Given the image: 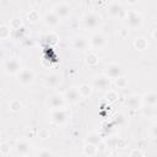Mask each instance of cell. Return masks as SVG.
<instances>
[{
	"label": "cell",
	"instance_id": "3",
	"mask_svg": "<svg viewBox=\"0 0 157 157\" xmlns=\"http://www.w3.org/2000/svg\"><path fill=\"white\" fill-rule=\"evenodd\" d=\"M2 70L7 75H17L22 70L21 63L16 58H9V59L4 60V63H2Z\"/></svg>",
	"mask_w": 157,
	"mask_h": 157
},
{
	"label": "cell",
	"instance_id": "6",
	"mask_svg": "<svg viewBox=\"0 0 157 157\" xmlns=\"http://www.w3.org/2000/svg\"><path fill=\"white\" fill-rule=\"evenodd\" d=\"M124 104H125L129 109H140V108L144 105L142 96H141V94H137V93H131V94H129V96L125 98Z\"/></svg>",
	"mask_w": 157,
	"mask_h": 157
},
{
	"label": "cell",
	"instance_id": "9",
	"mask_svg": "<svg viewBox=\"0 0 157 157\" xmlns=\"http://www.w3.org/2000/svg\"><path fill=\"white\" fill-rule=\"evenodd\" d=\"M70 115V112L65 108H60V109H54L52 110V114H50V118H52V121L54 124H63L67 120Z\"/></svg>",
	"mask_w": 157,
	"mask_h": 157
},
{
	"label": "cell",
	"instance_id": "39",
	"mask_svg": "<svg viewBox=\"0 0 157 157\" xmlns=\"http://www.w3.org/2000/svg\"><path fill=\"white\" fill-rule=\"evenodd\" d=\"M152 37H153V39L157 40V28H155V29L152 31Z\"/></svg>",
	"mask_w": 157,
	"mask_h": 157
},
{
	"label": "cell",
	"instance_id": "13",
	"mask_svg": "<svg viewBox=\"0 0 157 157\" xmlns=\"http://www.w3.org/2000/svg\"><path fill=\"white\" fill-rule=\"evenodd\" d=\"M72 47H74V49H76V50L85 52V50H87L88 47H90V39H87V38L83 37V36H75L74 39H72Z\"/></svg>",
	"mask_w": 157,
	"mask_h": 157
},
{
	"label": "cell",
	"instance_id": "8",
	"mask_svg": "<svg viewBox=\"0 0 157 157\" xmlns=\"http://www.w3.org/2000/svg\"><path fill=\"white\" fill-rule=\"evenodd\" d=\"M65 102L66 101L64 98V94H61V93H53L48 97V105L50 107L52 110L64 108Z\"/></svg>",
	"mask_w": 157,
	"mask_h": 157
},
{
	"label": "cell",
	"instance_id": "16",
	"mask_svg": "<svg viewBox=\"0 0 157 157\" xmlns=\"http://www.w3.org/2000/svg\"><path fill=\"white\" fill-rule=\"evenodd\" d=\"M15 147H16V152L20 156H22V157L27 156L31 152V144L27 140H18L16 142V146Z\"/></svg>",
	"mask_w": 157,
	"mask_h": 157
},
{
	"label": "cell",
	"instance_id": "19",
	"mask_svg": "<svg viewBox=\"0 0 157 157\" xmlns=\"http://www.w3.org/2000/svg\"><path fill=\"white\" fill-rule=\"evenodd\" d=\"M59 82H60V76L58 74L52 72V74H48L44 77V85L47 87H55V86L59 85Z\"/></svg>",
	"mask_w": 157,
	"mask_h": 157
},
{
	"label": "cell",
	"instance_id": "2",
	"mask_svg": "<svg viewBox=\"0 0 157 157\" xmlns=\"http://www.w3.org/2000/svg\"><path fill=\"white\" fill-rule=\"evenodd\" d=\"M125 18H126L129 28H132V29L140 28L142 26V23H144V18H142L141 13L137 12L136 10H126Z\"/></svg>",
	"mask_w": 157,
	"mask_h": 157
},
{
	"label": "cell",
	"instance_id": "28",
	"mask_svg": "<svg viewBox=\"0 0 157 157\" xmlns=\"http://www.w3.org/2000/svg\"><path fill=\"white\" fill-rule=\"evenodd\" d=\"M104 97H105V101H107L108 103H113V102H115V101L118 99L119 96H118V92H117L115 90H112V88H110V90H108V91L105 92V96H104Z\"/></svg>",
	"mask_w": 157,
	"mask_h": 157
},
{
	"label": "cell",
	"instance_id": "15",
	"mask_svg": "<svg viewBox=\"0 0 157 157\" xmlns=\"http://www.w3.org/2000/svg\"><path fill=\"white\" fill-rule=\"evenodd\" d=\"M60 17L52 10V11H47L45 13H44V17H43V21H44V23L47 25V26H49V27H56L59 23H60Z\"/></svg>",
	"mask_w": 157,
	"mask_h": 157
},
{
	"label": "cell",
	"instance_id": "23",
	"mask_svg": "<svg viewBox=\"0 0 157 157\" xmlns=\"http://www.w3.org/2000/svg\"><path fill=\"white\" fill-rule=\"evenodd\" d=\"M44 39H45V42H47L49 45H54V44L58 43V40H59V36H58L56 32H54V31H49V32L45 34Z\"/></svg>",
	"mask_w": 157,
	"mask_h": 157
},
{
	"label": "cell",
	"instance_id": "31",
	"mask_svg": "<svg viewBox=\"0 0 157 157\" xmlns=\"http://www.w3.org/2000/svg\"><path fill=\"white\" fill-rule=\"evenodd\" d=\"M114 81H115V85H117L118 88H124V87H126V85H128V80H126L124 76H121V77H119V78H117V80H114Z\"/></svg>",
	"mask_w": 157,
	"mask_h": 157
},
{
	"label": "cell",
	"instance_id": "18",
	"mask_svg": "<svg viewBox=\"0 0 157 157\" xmlns=\"http://www.w3.org/2000/svg\"><path fill=\"white\" fill-rule=\"evenodd\" d=\"M142 102L145 105L156 107L157 105V92H146L142 94Z\"/></svg>",
	"mask_w": 157,
	"mask_h": 157
},
{
	"label": "cell",
	"instance_id": "35",
	"mask_svg": "<svg viewBox=\"0 0 157 157\" xmlns=\"http://www.w3.org/2000/svg\"><path fill=\"white\" fill-rule=\"evenodd\" d=\"M38 136L40 137V139H48L49 136H50V132H49V130L48 129H39V131H38Z\"/></svg>",
	"mask_w": 157,
	"mask_h": 157
},
{
	"label": "cell",
	"instance_id": "10",
	"mask_svg": "<svg viewBox=\"0 0 157 157\" xmlns=\"http://www.w3.org/2000/svg\"><path fill=\"white\" fill-rule=\"evenodd\" d=\"M16 77H17V81L20 83H22V85H29L34 80V72L31 69L22 67V70L16 75Z\"/></svg>",
	"mask_w": 157,
	"mask_h": 157
},
{
	"label": "cell",
	"instance_id": "26",
	"mask_svg": "<svg viewBox=\"0 0 157 157\" xmlns=\"http://www.w3.org/2000/svg\"><path fill=\"white\" fill-rule=\"evenodd\" d=\"M98 60H99V58H98V55H97L96 53H88V54L86 55V64H87L88 66H94V65H97V64H98Z\"/></svg>",
	"mask_w": 157,
	"mask_h": 157
},
{
	"label": "cell",
	"instance_id": "21",
	"mask_svg": "<svg viewBox=\"0 0 157 157\" xmlns=\"http://www.w3.org/2000/svg\"><path fill=\"white\" fill-rule=\"evenodd\" d=\"M11 34H12V28L10 27V25H6V23L0 25V39L5 40L10 38Z\"/></svg>",
	"mask_w": 157,
	"mask_h": 157
},
{
	"label": "cell",
	"instance_id": "25",
	"mask_svg": "<svg viewBox=\"0 0 157 157\" xmlns=\"http://www.w3.org/2000/svg\"><path fill=\"white\" fill-rule=\"evenodd\" d=\"M39 18H40V15H39V12H38L37 10L32 9V10H29V11L27 12V20H28L31 23H36V22H38Z\"/></svg>",
	"mask_w": 157,
	"mask_h": 157
},
{
	"label": "cell",
	"instance_id": "12",
	"mask_svg": "<svg viewBox=\"0 0 157 157\" xmlns=\"http://www.w3.org/2000/svg\"><path fill=\"white\" fill-rule=\"evenodd\" d=\"M126 10H124V6L121 2L119 1H112L108 5V13L113 17H118V16H125Z\"/></svg>",
	"mask_w": 157,
	"mask_h": 157
},
{
	"label": "cell",
	"instance_id": "4",
	"mask_svg": "<svg viewBox=\"0 0 157 157\" xmlns=\"http://www.w3.org/2000/svg\"><path fill=\"white\" fill-rule=\"evenodd\" d=\"M110 78L108 76H105L104 74L102 75H97L93 77L92 80V86L93 88H97L99 91H103V92H107L108 90H110Z\"/></svg>",
	"mask_w": 157,
	"mask_h": 157
},
{
	"label": "cell",
	"instance_id": "32",
	"mask_svg": "<svg viewBox=\"0 0 157 157\" xmlns=\"http://www.w3.org/2000/svg\"><path fill=\"white\" fill-rule=\"evenodd\" d=\"M117 144H118V137H117V136L108 137V140L105 141V145H107L108 147H117Z\"/></svg>",
	"mask_w": 157,
	"mask_h": 157
},
{
	"label": "cell",
	"instance_id": "24",
	"mask_svg": "<svg viewBox=\"0 0 157 157\" xmlns=\"http://www.w3.org/2000/svg\"><path fill=\"white\" fill-rule=\"evenodd\" d=\"M98 152V147L94 146V145H91V144H86L83 146V153L88 157H92V156H96Z\"/></svg>",
	"mask_w": 157,
	"mask_h": 157
},
{
	"label": "cell",
	"instance_id": "36",
	"mask_svg": "<svg viewBox=\"0 0 157 157\" xmlns=\"http://www.w3.org/2000/svg\"><path fill=\"white\" fill-rule=\"evenodd\" d=\"M126 145H128V141L124 137H118L117 148H124V147H126Z\"/></svg>",
	"mask_w": 157,
	"mask_h": 157
},
{
	"label": "cell",
	"instance_id": "1",
	"mask_svg": "<svg viewBox=\"0 0 157 157\" xmlns=\"http://www.w3.org/2000/svg\"><path fill=\"white\" fill-rule=\"evenodd\" d=\"M102 17L96 11H88L82 16V23L87 29H94L99 26Z\"/></svg>",
	"mask_w": 157,
	"mask_h": 157
},
{
	"label": "cell",
	"instance_id": "37",
	"mask_svg": "<svg viewBox=\"0 0 157 157\" xmlns=\"http://www.w3.org/2000/svg\"><path fill=\"white\" fill-rule=\"evenodd\" d=\"M37 157H54V155L48 150H42V151L38 152Z\"/></svg>",
	"mask_w": 157,
	"mask_h": 157
},
{
	"label": "cell",
	"instance_id": "33",
	"mask_svg": "<svg viewBox=\"0 0 157 157\" xmlns=\"http://www.w3.org/2000/svg\"><path fill=\"white\" fill-rule=\"evenodd\" d=\"M23 33H25V27H21V28H17V29H12V36L16 39H18V36H20V38H22Z\"/></svg>",
	"mask_w": 157,
	"mask_h": 157
},
{
	"label": "cell",
	"instance_id": "38",
	"mask_svg": "<svg viewBox=\"0 0 157 157\" xmlns=\"http://www.w3.org/2000/svg\"><path fill=\"white\" fill-rule=\"evenodd\" d=\"M0 150H1V153L5 156V155H7V153L10 152V145H7L6 142H2V144H1V148H0Z\"/></svg>",
	"mask_w": 157,
	"mask_h": 157
},
{
	"label": "cell",
	"instance_id": "41",
	"mask_svg": "<svg viewBox=\"0 0 157 157\" xmlns=\"http://www.w3.org/2000/svg\"><path fill=\"white\" fill-rule=\"evenodd\" d=\"M110 157H125V156H123V155H113Z\"/></svg>",
	"mask_w": 157,
	"mask_h": 157
},
{
	"label": "cell",
	"instance_id": "30",
	"mask_svg": "<svg viewBox=\"0 0 157 157\" xmlns=\"http://www.w3.org/2000/svg\"><path fill=\"white\" fill-rule=\"evenodd\" d=\"M10 27H11L12 29H17V28L23 27V26H22V21H21V18H17V17L12 18V20L10 21Z\"/></svg>",
	"mask_w": 157,
	"mask_h": 157
},
{
	"label": "cell",
	"instance_id": "11",
	"mask_svg": "<svg viewBox=\"0 0 157 157\" xmlns=\"http://www.w3.org/2000/svg\"><path fill=\"white\" fill-rule=\"evenodd\" d=\"M71 6L67 2H58L53 6V11L60 17V18H65L67 16H70L71 13Z\"/></svg>",
	"mask_w": 157,
	"mask_h": 157
},
{
	"label": "cell",
	"instance_id": "22",
	"mask_svg": "<svg viewBox=\"0 0 157 157\" xmlns=\"http://www.w3.org/2000/svg\"><path fill=\"white\" fill-rule=\"evenodd\" d=\"M134 47L137 50H145V49L148 48V42L144 37H137V38L134 39Z\"/></svg>",
	"mask_w": 157,
	"mask_h": 157
},
{
	"label": "cell",
	"instance_id": "27",
	"mask_svg": "<svg viewBox=\"0 0 157 157\" xmlns=\"http://www.w3.org/2000/svg\"><path fill=\"white\" fill-rule=\"evenodd\" d=\"M21 108H22V103H21V101L20 99H11L10 102H9V109L11 110V112H20L21 110Z\"/></svg>",
	"mask_w": 157,
	"mask_h": 157
},
{
	"label": "cell",
	"instance_id": "34",
	"mask_svg": "<svg viewBox=\"0 0 157 157\" xmlns=\"http://www.w3.org/2000/svg\"><path fill=\"white\" fill-rule=\"evenodd\" d=\"M129 157H144V152L140 148H134L130 151Z\"/></svg>",
	"mask_w": 157,
	"mask_h": 157
},
{
	"label": "cell",
	"instance_id": "7",
	"mask_svg": "<svg viewBox=\"0 0 157 157\" xmlns=\"http://www.w3.org/2000/svg\"><path fill=\"white\" fill-rule=\"evenodd\" d=\"M105 44H107V38L101 32H96L90 37V47H92L93 49L99 50V49L104 48Z\"/></svg>",
	"mask_w": 157,
	"mask_h": 157
},
{
	"label": "cell",
	"instance_id": "17",
	"mask_svg": "<svg viewBox=\"0 0 157 157\" xmlns=\"http://www.w3.org/2000/svg\"><path fill=\"white\" fill-rule=\"evenodd\" d=\"M85 141H86V144H91V145H94V146H97V147L103 142L101 135H99L98 132H96V131L88 132V134L86 135V137H85Z\"/></svg>",
	"mask_w": 157,
	"mask_h": 157
},
{
	"label": "cell",
	"instance_id": "40",
	"mask_svg": "<svg viewBox=\"0 0 157 157\" xmlns=\"http://www.w3.org/2000/svg\"><path fill=\"white\" fill-rule=\"evenodd\" d=\"M152 132H153V135H155V136H157V125H155V126H153Z\"/></svg>",
	"mask_w": 157,
	"mask_h": 157
},
{
	"label": "cell",
	"instance_id": "29",
	"mask_svg": "<svg viewBox=\"0 0 157 157\" xmlns=\"http://www.w3.org/2000/svg\"><path fill=\"white\" fill-rule=\"evenodd\" d=\"M113 120L117 125H123L125 121H126V115L124 113H117L114 117H113Z\"/></svg>",
	"mask_w": 157,
	"mask_h": 157
},
{
	"label": "cell",
	"instance_id": "5",
	"mask_svg": "<svg viewBox=\"0 0 157 157\" xmlns=\"http://www.w3.org/2000/svg\"><path fill=\"white\" fill-rule=\"evenodd\" d=\"M104 75L108 76L110 80H117L119 77L123 76V69L121 65L118 63H109L108 65H105L104 67Z\"/></svg>",
	"mask_w": 157,
	"mask_h": 157
},
{
	"label": "cell",
	"instance_id": "14",
	"mask_svg": "<svg viewBox=\"0 0 157 157\" xmlns=\"http://www.w3.org/2000/svg\"><path fill=\"white\" fill-rule=\"evenodd\" d=\"M64 98H65V101L69 102V103H77L82 97H81V94H80L77 87H70V88H67V90L65 91Z\"/></svg>",
	"mask_w": 157,
	"mask_h": 157
},
{
	"label": "cell",
	"instance_id": "20",
	"mask_svg": "<svg viewBox=\"0 0 157 157\" xmlns=\"http://www.w3.org/2000/svg\"><path fill=\"white\" fill-rule=\"evenodd\" d=\"M77 88H78V92H80L81 97H83V98L90 97L92 94V91H93V86L90 85V83H81Z\"/></svg>",
	"mask_w": 157,
	"mask_h": 157
}]
</instances>
